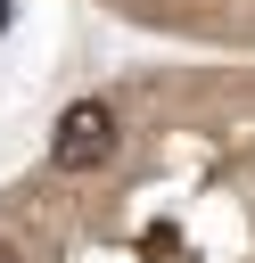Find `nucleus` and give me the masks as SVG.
<instances>
[{
	"instance_id": "obj_1",
	"label": "nucleus",
	"mask_w": 255,
	"mask_h": 263,
	"mask_svg": "<svg viewBox=\"0 0 255 263\" xmlns=\"http://www.w3.org/2000/svg\"><path fill=\"white\" fill-rule=\"evenodd\" d=\"M49 156H58V173H90V164H107V156H115V107H107V99H74V107L58 115Z\"/></svg>"
}]
</instances>
